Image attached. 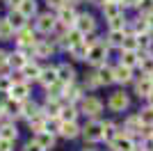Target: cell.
Segmentation results:
<instances>
[{
    "instance_id": "obj_1",
    "label": "cell",
    "mask_w": 153,
    "mask_h": 151,
    "mask_svg": "<svg viewBox=\"0 0 153 151\" xmlns=\"http://www.w3.org/2000/svg\"><path fill=\"white\" fill-rule=\"evenodd\" d=\"M108 44H103V41H98L96 46H91L89 53H87V62L96 64V67H101L103 62H105V55H108Z\"/></svg>"
},
{
    "instance_id": "obj_2",
    "label": "cell",
    "mask_w": 153,
    "mask_h": 151,
    "mask_svg": "<svg viewBox=\"0 0 153 151\" xmlns=\"http://www.w3.org/2000/svg\"><path fill=\"white\" fill-rule=\"evenodd\" d=\"M110 144H112V149H114V151H135V142H133V138H130L128 133H123V131L119 133V135H117V138L112 140Z\"/></svg>"
},
{
    "instance_id": "obj_3",
    "label": "cell",
    "mask_w": 153,
    "mask_h": 151,
    "mask_svg": "<svg viewBox=\"0 0 153 151\" xmlns=\"http://www.w3.org/2000/svg\"><path fill=\"white\" fill-rule=\"evenodd\" d=\"M82 135L87 142H98V140H103V124L101 121H91V124H87L82 128Z\"/></svg>"
},
{
    "instance_id": "obj_4",
    "label": "cell",
    "mask_w": 153,
    "mask_h": 151,
    "mask_svg": "<svg viewBox=\"0 0 153 151\" xmlns=\"http://www.w3.org/2000/svg\"><path fill=\"white\" fill-rule=\"evenodd\" d=\"M76 28L82 32V34H91V32L96 30L94 16H91V14H80V16H78V21H76Z\"/></svg>"
},
{
    "instance_id": "obj_5",
    "label": "cell",
    "mask_w": 153,
    "mask_h": 151,
    "mask_svg": "<svg viewBox=\"0 0 153 151\" xmlns=\"http://www.w3.org/2000/svg\"><path fill=\"white\" fill-rule=\"evenodd\" d=\"M57 21H59L62 25H76V21H78V14H76V9H73L71 5H64V7H59Z\"/></svg>"
},
{
    "instance_id": "obj_6",
    "label": "cell",
    "mask_w": 153,
    "mask_h": 151,
    "mask_svg": "<svg viewBox=\"0 0 153 151\" xmlns=\"http://www.w3.org/2000/svg\"><path fill=\"white\" fill-rule=\"evenodd\" d=\"M55 25H57V19H55L53 14H41L37 19V30L39 32H53Z\"/></svg>"
},
{
    "instance_id": "obj_7",
    "label": "cell",
    "mask_w": 153,
    "mask_h": 151,
    "mask_svg": "<svg viewBox=\"0 0 153 151\" xmlns=\"http://www.w3.org/2000/svg\"><path fill=\"white\" fill-rule=\"evenodd\" d=\"M19 46H37V34H34V30L32 28H21L19 30Z\"/></svg>"
},
{
    "instance_id": "obj_8",
    "label": "cell",
    "mask_w": 153,
    "mask_h": 151,
    "mask_svg": "<svg viewBox=\"0 0 153 151\" xmlns=\"http://www.w3.org/2000/svg\"><path fill=\"white\" fill-rule=\"evenodd\" d=\"M103 14H105V19L112 21V19H119V16H123V7L121 2H103Z\"/></svg>"
},
{
    "instance_id": "obj_9",
    "label": "cell",
    "mask_w": 153,
    "mask_h": 151,
    "mask_svg": "<svg viewBox=\"0 0 153 151\" xmlns=\"http://www.w3.org/2000/svg\"><path fill=\"white\" fill-rule=\"evenodd\" d=\"M96 80H98V85H110V82H114V69H110V67H98L96 69Z\"/></svg>"
},
{
    "instance_id": "obj_10",
    "label": "cell",
    "mask_w": 153,
    "mask_h": 151,
    "mask_svg": "<svg viewBox=\"0 0 153 151\" xmlns=\"http://www.w3.org/2000/svg\"><path fill=\"white\" fill-rule=\"evenodd\" d=\"M135 92H137L140 96H144V99H149V96L153 94V80L149 78V76H144L142 80L135 82Z\"/></svg>"
},
{
    "instance_id": "obj_11",
    "label": "cell",
    "mask_w": 153,
    "mask_h": 151,
    "mask_svg": "<svg viewBox=\"0 0 153 151\" xmlns=\"http://www.w3.org/2000/svg\"><path fill=\"white\" fill-rule=\"evenodd\" d=\"M27 94H30V89H27V82H14L12 89H9V96L16 101H27Z\"/></svg>"
},
{
    "instance_id": "obj_12",
    "label": "cell",
    "mask_w": 153,
    "mask_h": 151,
    "mask_svg": "<svg viewBox=\"0 0 153 151\" xmlns=\"http://www.w3.org/2000/svg\"><path fill=\"white\" fill-rule=\"evenodd\" d=\"M103 110V103L98 99H85L82 101V112L89 114V117H96V114Z\"/></svg>"
},
{
    "instance_id": "obj_13",
    "label": "cell",
    "mask_w": 153,
    "mask_h": 151,
    "mask_svg": "<svg viewBox=\"0 0 153 151\" xmlns=\"http://www.w3.org/2000/svg\"><path fill=\"white\" fill-rule=\"evenodd\" d=\"M110 108H112V110H117V112L126 110V108H128V96L123 94V92L112 94V96H110Z\"/></svg>"
},
{
    "instance_id": "obj_14",
    "label": "cell",
    "mask_w": 153,
    "mask_h": 151,
    "mask_svg": "<svg viewBox=\"0 0 153 151\" xmlns=\"http://www.w3.org/2000/svg\"><path fill=\"white\" fill-rule=\"evenodd\" d=\"M57 78H59V82H73V78H76V69L71 67V64H62V67H57Z\"/></svg>"
},
{
    "instance_id": "obj_15",
    "label": "cell",
    "mask_w": 153,
    "mask_h": 151,
    "mask_svg": "<svg viewBox=\"0 0 153 151\" xmlns=\"http://www.w3.org/2000/svg\"><path fill=\"white\" fill-rule=\"evenodd\" d=\"M39 80L44 82L46 87L55 85V82L59 80V78H57V67H48V69H41V76H39Z\"/></svg>"
},
{
    "instance_id": "obj_16",
    "label": "cell",
    "mask_w": 153,
    "mask_h": 151,
    "mask_svg": "<svg viewBox=\"0 0 153 151\" xmlns=\"http://www.w3.org/2000/svg\"><path fill=\"white\" fill-rule=\"evenodd\" d=\"M130 80H133V69H128V67H123V64L114 67V82L126 85V82H130Z\"/></svg>"
},
{
    "instance_id": "obj_17",
    "label": "cell",
    "mask_w": 153,
    "mask_h": 151,
    "mask_svg": "<svg viewBox=\"0 0 153 151\" xmlns=\"http://www.w3.org/2000/svg\"><path fill=\"white\" fill-rule=\"evenodd\" d=\"M25 19H27V16H25V14H23V12H21L19 7H16V12H12V14H9V16H7V21L12 23V28H14V30H16V32H19L21 28H25Z\"/></svg>"
},
{
    "instance_id": "obj_18",
    "label": "cell",
    "mask_w": 153,
    "mask_h": 151,
    "mask_svg": "<svg viewBox=\"0 0 153 151\" xmlns=\"http://www.w3.org/2000/svg\"><path fill=\"white\" fill-rule=\"evenodd\" d=\"M59 133H62L64 138L73 140L78 133H80V128L76 126V121H59Z\"/></svg>"
},
{
    "instance_id": "obj_19",
    "label": "cell",
    "mask_w": 153,
    "mask_h": 151,
    "mask_svg": "<svg viewBox=\"0 0 153 151\" xmlns=\"http://www.w3.org/2000/svg\"><path fill=\"white\" fill-rule=\"evenodd\" d=\"M34 142H37L41 149H51L53 147V133H48V131H37V135H34Z\"/></svg>"
},
{
    "instance_id": "obj_20",
    "label": "cell",
    "mask_w": 153,
    "mask_h": 151,
    "mask_svg": "<svg viewBox=\"0 0 153 151\" xmlns=\"http://www.w3.org/2000/svg\"><path fill=\"white\" fill-rule=\"evenodd\" d=\"M121 64H123V67H128V69L137 67V64H140V55H137V50H123Z\"/></svg>"
},
{
    "instance_id": "obj_21",
    "label": "cell",
    "mask_w": 153,
    "mask_h": 151,
    "mask_svg": "<svg viewBox=\"0 0 153 151\" xmlns=\"http://www.w3.org/2000/svg\"><path fill=\"white\" fill-rule=\"evenodd\" d=\"M71 55L73 57H78V60H87V53H89V46H87V41H80V44H76V46H71Z\"/></svg>"
},
{
    "instance_id": "obj_22",
    "label": "cell",
    "mask_w": 153,
    "mask_h": 151,
    "mask_svg": "<svg viewBox=\"0 0 153 151\" xmlns=\"http://www.w3.org/2000/svg\"><path fill=\"white\" fill-rule=\"evenodd\" d=\"M21 76H25L27 80H39V76H41V69H39L37 64H30L27 62L23 69H21Z\"/></svg>"
},
{
    "instance_id": "obj_23",
    "label": "cell",
    "mask_w": 153,
    "mask_h": 151,
    "mask_svg": "<svg viewBox=\"0 0 153 151\" xmlns=\"http://www.w3.org/2000/svg\"><path fill=\"white\" fill-rule=\"evenodd\" d=\"M7 64H9V67H14V69H23V67L27 64V57L21 55V53H12V55L7 57Z\"/></svg>"
},
{
    "instance_id": "obj_24",
    "label": "cell",
    "mask_w": 153,
    "mask_h": 151,
    "mask_svg": "<svg viewBox=\"0 0 153 151\" xmlns=\"http://www.w3.org/2000/svg\"><path fill=\"white\" fill-rule=\"evenodd\" d=\"M140 67H142V71H144V76H151L153 73V55L144 53V55L140 57Z\"/></svg>"
},
{
    "instance_id": "obj_25",
    "label": "cell",
    "mask_w": 153,
    "mask_h": 151,
    "mask_svg": "<svg viewBox=\"0 0 153 151\" xmlns=\"http://www.w3.org/2000/svg\"><path fill=\"white\" fill-rule=\"evenodd\" d=\"M21 114H23V117L30 121L34 114H39V110H37V105H34V103H30V101H23V105H21Z\"/></svg>"
},
{
    "instance_id": "obj_26",
    "label": "cell",
    "mask_w": 153,
    "mask_h": 151,
    "mask_svg": "<svg viewBox=\"0 0 153 151\" xmlns=\"http://www.w3.org/2000/svg\"><path fill=\"white\" fill-rule=\"evenodd\" d=\"M76 114H78V110L73 105H64L62 112H59V121H76Z\"/></svg>"
},
{
    "instance_id": "obj_27",
    "label": "cell",
    "mask_w": 153,
    "mask_h": 151,
    "mask_svg": "<svg viewBox=\"0 0 153 151\" xmlns=\"http://www.w3.org/2000/svg\"><path fill=\"white\" fill-rule=\"evenodd\" d=\"M123 39H126L123 30H110V41H108V46H123Z\"/></svg>"
},
{
    "instance_id": "obj_28",
    "label": "cell",
    "mask_w": 153,
    "mask_h": 151,
    "mask_svg": "<svg viewBox=\"0 0 153 151\" xmlns=\"http://www.w3.org/2000/svg\"><path fill=\"white\" fill-rule=\"evenodd\" d=\"M34 53H37L39 57H48V55L53 53V44H48V41H37Z\"/></svg>"
},
{
    "instance_id": "obj_29",
    "label": "cell",
    "mask_w": 153,
    "mask_h": 151,
    "mask_svg": "<svg viewBox=\"0 0 153 151\" xmlns=\"http://www.w3.org/2000/svg\"><path fill=\"white\" fill-rule=\"evenodd\" d=\"M142 119H140V114H137V117H128L126 119V131L128 133H137V131H142Z\"/></svg>"
},
{
    "instance_id": "obj_30",
    "label": "cell",
    "mask_w": 153,
    "mask_h": 151,
    "mask_svg": "<svg viewBox=\"0 0 153 151\" xmlns=\"http://www.w3.org/2000/svg\"><path fill=\"white\" fill-rule=\"evenodd\" d=\"M121 48L123 50H137V48H140V39H137V34H126Z\"/></svg>"
},
{
    "instance_id": "obj_31",
    "label": "cell",
    "mask_w": 153,
    "mask_h": 151,
    "mask_svg": "<svg viewBox=\"0 0 153 151\" xmlns=\"http://www.w3.org/2000/svg\"><path fill=\"white\" fill-rule=\"evenodd\" d=\"M19 9L25 14V16H32V14H37V2H34V0H23L19 5Z\"/></svg>"
},
{
    "instance_id": "obj_32",
    "label": "cell",
    "mask_w": 153,
    "mask_h": 151,
    "mask_svg": "<svg viewBox=\"0 0 153 151\" xmlns=\"http://www.w3.org/2000/svg\"><path fill=\"white\" fill-rule=\"evenodd\" d=\"M14 34V28L7 19H0V39H9Z\"/></svg>"
},
{
    "instance_id": "obj_33",
    "label": "cell",
    "mask_w": 153,
    "mask_h": 151,
    "mask_svg": "<svg viewBox=\"0 0 153 151\" xmlns=\"http://www.w3.org/2000/svg\"><path fill=\"white\" fill-rule=\"evenodd\" d=\"M117 135H119V131H117V126H114V124H103V140L112 142Z\"/></svg>"
},
{
    "instance_id": "obj_34",
    "label": "cell",
    "mask_w": 153,
    "mask_h": 151,
    "mask_svg": "<svg viewBox=\"0 0 153 151\" xmlns=\"http://www.w3.org/2000/svg\"><path fill=\"white\" fill-rule=\"evenodd\" d=\"M16 135H19V133H16V128H14L12 124H5L2 126V128H0V138H5V140H16Z\"/></svg>"
},
{
    "instance_id": "obj_35",
    "label": "cell",
    "mask_w": 153,
    "mask_h": 151,
    "mask_svg": "<svg viewBox=\"0 0 153 151\" xmlns=\"http://www.w3.org/2000/svg\"><path fill=\"white\" fill-rule=\"evenodd\" d=\"M140 119H142V124H144V126H153V105H149V108L142 110Z\"/></svg>"
},
{
    "instance_id": "obj_36",
    "label": "cell",
    "mask_w": 153,
    "mask_h": 151,
    "mask_svg": "<svg viewBox=\"0 0 153 151\" xmlns=\"http://www.w3.org/2000/svg\"><path fill=\"white\" fill-rule=\"evenodd\" d=\"M140 9H142L144 16H153V0H142Z\"/></svg>"
},
{
    "instance_id": "obj_37",
    "label": "cell",
    "mask_w": 153,
    "mask_h": 151,
    "mask_svg": "<svg viewBox=\"0 0 153 151\" xmlns=\"http://www.w3.org/2000/svg\"><path fill=\"white\" fill-rule=\"evenodd\" d=\"M64 94H66V99H69V101H78L80 96H82L78 87H66V89H64Z\"/></svg>"
},
{
    "instance_id": "obj_38",
    "label": "cell",
    "mask_w": 153,
    "mask_h": 151,
    "mask_svg": "<svg viewBox=\"0 0 153 151\" xmlns=\"http://www.w3.org/2000/svg\"><path fill=\"white\" fill-rule=\"evenodd\" d=\"M12 85H14L12 76H2V78H0V92H9Z\"/></svg>"
},
{
    "instance_id": "obj_39",
    "label": "cell",
    "mask_w": 153,
    "mask_h": 151,
    "mask_svg": "<svg viewBox=\"0 0 153 151\" xmlns=\"http://www.w3.org/2000/svg\"><path fill=\"white\" fill-rule=\"evenodd\" d=\"M123 25H126V19L119 16V19H112V21H110V30H123Z\"/></svg>"
},
{
    "instance_id": "obj_40",
    "label": "cell",
    "mask_w": 153,
    "mask_h": 151,
    "mask_svg": "<svg viewBox=\"0 0 153 151\" xmlns=\"http://www.w3.org/2000/svg\"><path fill=\"white\" fill-rule=\"evenodd\" d=\"M142 149H144V151H153V135L144 138V142H142Z\"/></svg>"
},
{
    "instance_id": "obj_41",
    "label": "cell",
    "mask_w": 153,
    "mask_h": 151,
    "mask_svg": "<svg viewBox=\"0 0 153 151\" xmlns=\"http://www.w3.org/2000/svg\"><path fill=\"white\" fill-rule=\"evenodd\" d=\"M12 140H5V138H0V151H12Z\"/></svg>"
},
{
    "instance_id": "obj_42",
    "label": "cell",
    "mask_w": 153,
    "mask_h": 151,
    "mask_svg": "<svg viewBox=\"0 0 153 151\" xmlns=\"http://www.w3.org/2000/svg\"><path fill=\"white\" fill-rule=\"evenodd\" d=\"M23 151H46V149H41V147H39L37 142H34V140H32V142H27V144L23 147Z\"/></svg>"
},
{
    "instance_id": "obj_43",
    "label": "cell",
    "mask_w": 153,
    "mask_h": 151,
    "mask_svg": "<svg viewBox=\"0 0 153 151\" xmlns=\"http://www.w3.org/2000/svg\"><path fill=\"white\" fill-rule=\"evenodd\" d=\"M137 39H140V46H142V48H149V46H151L149 34H137Z\"/></svg>"
},
{
    "instance_id": "obj_44",
    "label": "cell",
    "mask_w": 153,
    "mask_h": 151,
    "mask_svg": "<svg viewBox=\"0 0 153 151\" xmlns=\"http://www.w3.org/2000/svg\"><path fill=\"white\" fill-rule=\"evenodd\" d=\"M46 2H48V7H57V9L66 5V0H46Z\"/></svg>"
},
{
    "instance_id": "obj_45",
    "label": "cell",
    "mask_w": 153,
    "mask_h": 151,
    "mask_svg": "<svg viewBox=\"0 0 153 151\" xmlns=\"http://www.w3.org/2000/svg\"><path fill=\"white\" fill-rule=\"evenodd\" d=\"M7 57H9V55H7L5 50H0V69H5V67H7Z\"/></svg>"
},
{
    "instance_id": "obj_46",
    "label": "cell",
    "mask_w": 153,
    "mask_h": 151,
    "mask_svg": "<svg viewBox=\"0 0 153 151\" xmlns=\"http://www.w3.org/2000/svg\"><path fill=\"white\" fill-rule=\"evenodd\" d=\"M140 0H121V7H137Z\"/></svg>"
},
{
    "instance_id": "obj_47",
    "label": "cell",
    "mask_w": 153,
    "mask_h": 151,
    "mask_svg": "<svg viewBox=\"0 0 153 151\" xmlns=\"http://www.w3.org/2000/svg\"><path fill=\"white\" fill-rule=\"evenodd\" d=\"M21 2H23V0H7V5H9V7H19Z\"/></svg>"
},
{
    "instance_id": "obj_48",
    "label": "cell",
    "mask_w": 153,
    "mask_h": 151,
    "mask_svg": "<svg viewBox=\"0 0 153 151\" xmlns=\"http://www.w3.org/2000/svg\"><path fill=\"white\" fill-rule=\"evenodd\" d=\"M91 2H96V5H103V2H108V0H91Z\"/></svg>"
},
{
    "instance_id": "obj_49",
    "label": "cell",
    "mask_w": 153,
    "mask_h": 151,
    "mask_svg": "<svg viewBox=\"0 0 153 151\" xmlns=\"http://www.w3.org/2000/svg\"><path fill=\"white\" fill-rule=\"evenodd\" d=\"M2 112H5V110H2V105H0V117H2Z\"/></svg>"
},
{
    "instance_id": "obj_50",
    "label": "cell",
    "mask_w": 153,
    "mask_h": 151,
    "mask_svg": "<svg viewBox=\"0 0 153 151\" xmlns=\"http://www.w3.org/2000/svg\"><path fill=\"white\" fill-rule=\"evenodd\" d=\"M149 99H151V105H153V94H151V96H149Z\"/></svg>"
},
{
    "instance_id": "obj_51",
    "label": "cell",
    "mask_w": 153,
    "mask_h": 151,
    "mask_svg": "<svg viewBox=\"0 0 153 151\" xmlns=\"http://www.w3.org/2000/svg\"><path fill=\"white\" fill-rule=\"evenodd\" d=\"M110 2H121V0H110Z\"/></svg>"
},
{
    "instance_id": "obj_52",
    "label": "cell",
    "mask_w": 153,
    "mask_h": 151,
    "mask_svg": "<svg viewBox=\"0 0 153 151\" xmlns=\"http://www.w3.org/2000/svg\"><path fill=\"white\" fill-rule=\"evenodd\" d=\"M71 2H80V0H71Z\"/></svg>"
},
{
    "instance_id": "obj_53",
    "label": "cell",
    "mask_w": 153,
    "mask_h": 151,
    "mask_svg": "<svg viewBox=\"0 0 153 151\" xmlns=\"http://www.w3.org/2000/svg\"><path fill=\"white\" fill-rule=\"evenodd\" d=\"M149 78H151V80H153V73H151V76H149Z\"/></svg>"
},
{
    "instance_id": "obj_54",
    "label": "cell",
    "mask_w": 153,
    "mask_h": 151,
    "mask_svg": "<svg viewBox=\"0 0 153 151\" xmlns=\"http://www.w3.org/2000/svg\"><path fill=\"white\" fill-rule=\"evenodd\" d=\"M87 151H94V149H87Z\"/></svg>"
}]
</instances>
